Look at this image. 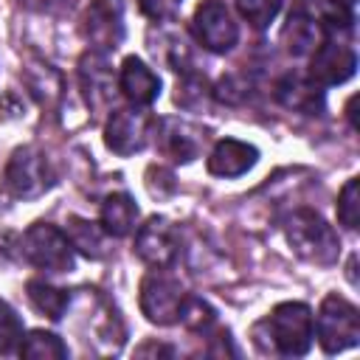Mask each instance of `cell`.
<instances>
[{
    "label": "cell",
    "instance_id": "6da1fadb",
    "mask_svg": "<svg viewBox=\"0 0 360 360\" xmlns=\"http://www.w3.org/2000/svg\"><path fill=\"white\" fill-rule=\"evenodd\" d=\"M256 338H267V349L284 357H301L309 352L315 338L312 309L301 301H284L273 307V312L256 323Z\"/></svg>",
    "mask_w": 360,
    "mask_h": 360
},
{
    "label": "cell",
    "instance_id": "7a4b0ae2",
    "mask_svg": "<svg viewBox=\"0 0 360 360\" xmlns=\"http://www.w3.org/2000/svg\"><path fill=\"white\" fill-rule=\"evenodd\" d=\"M284 236H287L290 248L312 264L338 262L340 239L332 231V225H326V219L312 208H295L284 219Z\"/></svg>",
    "mask_w": 360,
    "mask_h": 360
},
{
    "label": "cell",
    "instance_id": "3957f363",
    "mask_svg": "<svg viewBox=\"0 0 360 360\" xmlns=\"http://www.w3.org/2000/svg\"><path fill=\"white\" fill-rule=\"evenodd\" d=\"M20 253L28 264L45 273H70L76 264L68 233L51 222H34L20 239Z\"/></svg>",
    "mask_w": 360,
    "mask_h": 360
},
{
    "label": "cell",
    "instance_id": "277c9868",
    "mask_svg": "<svg viewBox=\"0 0 360 360\" xmlns=\"http://www.w3.org/2000/svg\"><path fill=\"white\" fill-rule=\"evenodd\" d=\"M6 188L20 197V200H37L45 191L53 188L56 183V172L51 166V160L45 158V152H39L37 146H20L11 152L6 172H3Z\"/></svg>",
    "mask_w": 360,
    "mask_h": 360
},
{
    "label": "cell",
    "instance_id": "5b68a950",
    "mask_svg": "<svg viewBox=\"0 0 360 360\" xmlns=\"http://www.w3.org/2000/svg\"><path fill=\"white\" fill-rule=\"evenodd\" d=\"M318 329V343L326 354H338L343 349H352L360 343V315L357 307L349 304L340 295H326L318 307V315L312 318Z\"/></svg>",
    "mask_w": 360,
    "mask_h": 360
},
{
    "label": "cell",
    "instance_id": "8992f818",
    "mask_svg": "<svg viewBox=\"0 0 360 360\" xmlns=\"http://www.w3.org/2000/svg\"><path fill=\"white\" fill-rule=\"evenodd\" d=\"M186 295L188 292L183 290L180 278L169 276L163 267H155L141 278V312L158 326L177 323Z\"/></svg>",
    "mask_w": 360,
    "mask_h": 360
},
{
    "label": "cell",
    "instance_id": "52a82bcc",
    "mask_svg": "<svg viewBox=\"0 0 360 360\" xmlns=\"http://www.w3.org/2000/svg\"><path fill=\"white\" fill-rule=\"evenodd\" d=\"M155 135V118L146 110L138 107H124L110 112L104 124V143L115 155H135L141 152Z\"/></svg>",
    "mask_w": 360,
    "mask_h": 360
},
{
    "label": "cell",
    "instance_id": "ba28073f",
    "mask_svg": "<svg viewBox=\"0 0 360 360\" xmlns=\"http://www.w3.org/2000/svg\"><path fill=\"white\" fill-rule=\"evenodd\" d=\"M191 31H194L197 42L202 48H208L211 53H225L239 39V28H236L231 11L225 8V3H219V0H202L197 6Z\"/></svg>",
    "mask_w": 360,
    "mask_h": 360
},
{
    "label": "cell",
    "instance_id": "9c48e42d",
    "mask_svg": "<svg viewBox=\"0 0 360 360\" xmlns=\"http://www.w3.org/2000/svg\"><path fill=\"white\" fill-rule=\"evenodd\" d=\"M82 34L93 45V51H115L124 39V3L121 0H90Z\"/></svg>",
    "mask_w": 360,
    "mask_h": 360
},
{
    "label": "cell",
    "instance_id": "30bf717a",
    "mask_svg": "<svg viewBox=\"0 0 360 360\" xmlns=\"http://www.w3.org/2000/svg\"><path fill=\"white\" fill-rule=\"evenodd\" d=\"M135 253L149 267H172L180 259V233L166 217L146 219L135 233Z\"/></svg>",
    "mask_w": 360,
    "mask_h": 360
},
{
    "label": "cell",
    "instance_id": "8fae6325",
    "mask_svg": "<svg viewBox=\"0 0 360 360\" xmlns=\"http://www.w3.org/2000/svg\"><path fill=\"white\" fill-rule=\"evenodd\" d=\"M357 70V53L354 48L338 42V39H323L312 53H309V79L318 87H332L343 84L352 79Z\"/></svg>",
    "mask_w": 360,
    "mask_h": 360
},
{
    "label": "cell",
    "instance_id": "7c38bea8",
    "mask_svg": "<svg viewBox=\"0 0 360 360\" xmlns=\"http://www.w3.org/2000/svg\"><path fill=\"white\" fill-rule=\"evenodd\" d=\"M79 84H82V96L90 104V110L101 112L110 107L112 90H115V73L101 51H90L79 59Z\"/></svg>",
    "mask_w": 360,
    "mask_h": 360
},
{
    "label": "cell",
    "instance_id": "4fadbf2b",
    "mask_svg": "<svg viewBox=\"0 0 360 360\" xmlns=\"http://www.w3.org/2000/svg\"><path fill=\"white\" fill-rule=\"evenodd\" d=\"M281 39H284V48L292 53V56H309L323 39H326V31L321 28L318 17L309 11L307 0H298L287 17V25L281 31Z\"/></svg>",
    "mask_w": 360,
    "mask_h": 360
},
{
    "label": "cell",
    "instance_id": "5bb4252c",
    "mask_svg": "<svg viewBox=\"0 0 360 360\" xmlns=\"http://www.w3.org/2000/svg\"><path fill=\"white\" fill-rule=\"evenodd\" d=\"M118 87L135 107H149L160 96V79L158 73L138 56H127L118 70Z\"/></svg>",
    "mask_w": 360,
    "mask_h": 360
},
{
    "label": "cell",
    "instance_id": "9a60e30c",
    "mask_svg": "<svg viewBox=\"0 0 360 360\" xmlns=\"http://www.w3.org/2000/svg\"><path fill=\"white\" fill-rule=\"evenodd\" d=\"M259 160V149L253 143L236 141V138H222L208 155V172L217 177H239L248 169H253Z\"/></svg>",
    "mask_w": 360,
    "mask_h": 360
},
{
    "label": "cell",
    "instance_id": "2e32d148",
    "mask_svg": "<svg viewBox=\"0 0 360 360\" xmlns=\"http://www.w3.org/2000/svg\"><path fill=\"white\" fill-rule=\"evenodd\" d=\"M158 138H160V149L177 163L194 160L200 155V149H202V141H205L200 127H194L188 121H180V118H166L160 124V135Z\"/></svg>",
    "mask_w": 360,
    "mask_h": 360
},
{
    "label": "cell",
    "instance_id": "e0dca14e",
    "mask_svg": "<svg viewBox=\"0 0 360 360\" xmlns=\"http://www.w3.org/2000/svg\"><path fill=\"white\" fill-rule=\"evenodd\" d=\"M20 76H22V82H25V87L31 90V96H34L42 107L53 110V107L59 104V98H62V76H59V70H56L51 62H45V59L28 53L25 62H22Z\"/></svg>",
    "mask_w": 360,
    "mask_h": 360
},
{
    "label": "cell",
    "instance_id": "ac0fdd59",
    "mask_svg": "<svg viewBox=\"0 0 360 360\" xmlns=\"http://www.w3.org/2000/svg\"><path fill=\"white\" fill-rule=\"evenodd\" d=\"M276 98L295 112L304 115H321L323 112V90L301 73H287L278 84H276Z\"/></svg>",
    "mask_w": 360,
    "mask_h": 360
},
{
    "label": "cell",
    "instance_id": "d6986e66",
    "mask_svg": "<svg viewBox=\"0 0 360 360\" xmlns=\"http://www.w3.org/2000/svg\"><path fill=\"white\" fill-rule=\"evenodd\" d=\"M135 219H138V205L129 194L115 191V194L104 197V202H101V228L107 231V236L132 233Z\"/></svg>",
    "mask_w": 360,
    "mask_h": 360
},
{
    "label": "cell",
    "instance_id": "ffe728a7",
    "mask_svg": "<svg viewBox=\"0 0 360 360\" xmlns=\"http://www.w3.org/2000/svg\"><path fill=\"white\" fill-rule=\"evenodd\" d=\"M68 239L73 245V250L84 253L87 259H101L107 250H104V239H107V231L90 219H82V217H70L68 219Z\"/></svg>",
    "mask_w": 360,
    "mask_h": 360
},
{
    "label": "cell",
    "instance_id": "44dd1931",
    "mask_svg": "<svg viewBox=\"0 0 360 360\" xmlns=\"http://www.w3.org/2000/svg\"><path fill=\"white\" fill-rule=\"evenodd\" d=\"M25 292H28V301H31L42 315H48L51 321H59V318L68 312L70 295H68V290H62V287H53V284L42 281V278H31V281L25 284Z\"/></svg>",
    "mask_w": 360,
    "mask_h": 360
},
{
    "label": "cell",
    "instance_id": "7402d4cb",
    "mask_svg": "<svg viewBox=\"0 0 360 360\" xmlns=\"http://www.w3.org/2000/svg\"><path fill=\"white\" fill-rule=\"evenodd\" d=\"M17 352L22 357H31V360H62V357H68V346L62 343V338L53 335V332H42V329L28 332L20 340Z\"/></svg>",
    "mask_w": 360,
    "mask_h": 360
},
{
    "label": "cell",
    "instance_id": "603a6c76",
    "mask_svg": "<svg viewBox=\"0 0 360 360\" xmlns=\"http://www.w3.org/2000/svg\"><path fill=\"white\" fill-rule=\"evenodd\" d=\"M183 326H188V329H194V332H205L214 321H217V315H214V309L208 307V301H202L200 295H186V301H183V307H180V318H177Z\"/></svg>",
    "mask_w": 360,
    "mask_h": 360
},
{
    "label": "cell",
    "instance_id": "cb8c5ba5",
    "mask_svg": "<svg viewBox=\"0 0 360 360\" xmlns=\"http://www.w3.org/2000/svg\"><path fill=\"white\" fill-rule=\"evenodd\" d=\"M357 219H360V183L357 177L346 180V186L340 188V197H338V222L349 231L357 228Z\"/></svg>",
    "mask_w": 360,
    "mask_h": 360
},
{
    "label": "cell",
    "instance_id": "d4e9b609",
    "mask_svg": "<svg viewBox=\"0 0 360 360\" xmlns=\"http://www.w3.org/2000/svg\"><path fill=\"white\" fill-rule=\"evenodd\" d=\"M239 14L253 25V28H267L276 14L281 11V0H236Z\"/></svg>",
    "mask_w": 360,
    "mask_h": 360
},
{
    "label": "cell",
    "instance_id": "484cf974",
    "mask_svg": "<svg viewBox=\"0 0 360 360\" xmlns=\"http://www.w3.org/2000/svg\"><path fill=\"white\" fill-rule=\"evenodd\" d=\"M22 340V321L20 315L0 298V354H11L20 349Z\"/></svg>",
    "mask_w": 360,
    "mask_h": 360
},
{
    "label": "cell",
    "instance_id": "4316f807",
    "mask_svg": "<svg viewBox=\"0 0 360 360\" xmlns=\"http://www.w3.org/2000/svg\"><path fill=\"white\" fill-rule=\"evenodd\" d=\"M205 96H208V87H205V79L202 76H186L183 84H177V93H174V101L186 110H194L200 104H205Z\"/></svg>",
    "mask_w": 360,
    "mask_h": 360
},
{
    "label": "cell",
    "instance_id": "83f0119b",
    "mask_svg": "<svg viewBox=\"0 0 360 360\" xmlns=\"http://www.w3.org/2000/svg\"><path fill=\"white\" fill-rule=\"evenodd\" d=\"M180 3H183V0H138V8H141L149 20L163 22V20H169V17L177 14Z\"/></svg>",
    "mask_w": 360,
    "mask_h": 360
},
{
    "label": "cell",
    "instance_id": "f1b7e54d",
    "mask_svg": "<svg viewBox=\"0 0 360 360\" xmlns=\"http://www.w3.org/2000/svg\"><path fill=\"white\" fill-rule=\"evenodd\" d=\"M14 3L28 11H39V14H62L76 6V0H14Z\"/></svg>",
    "mask_w": 360,
    "mask_h": 360
},
{
    "label": "cell",
    "instance_id": "f546056e",
    "mask_svg": "<svg viewBox=\"0 0 360 360\" xmlns=\"http://www.w3.org/2000/svg\"><path fill=\"white\" fill-rule=\"evenodd\" d=\"M135 354H138V357H143V354H174V349H172V346H163V343L149 340V343L138 346V349H135Z\"/></svg>",
    "mask_w": 360,
    "mask_h": 360
}]
</instances>
